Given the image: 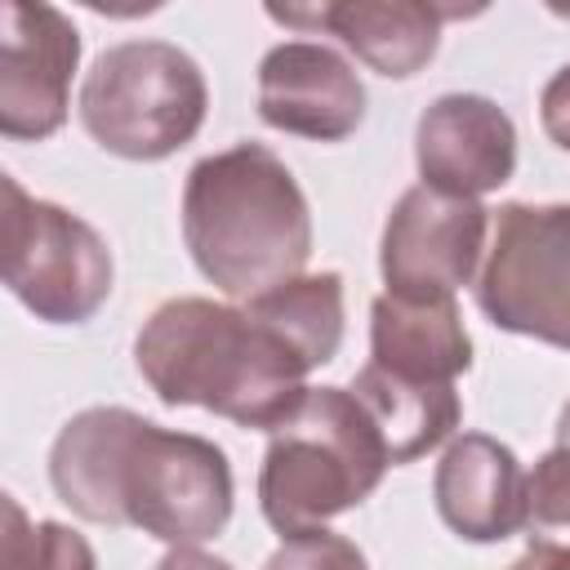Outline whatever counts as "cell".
Returning <instances> with one entry per match:
<instances>
[{"mask_svg":"<svg viewBox=\"0 0 570 570\" xmlns=\"http://www.w3.org/2000/svg\"><path fill=\"white\" fill-rule=\"evenodd\" d=\"M53 494L94 525H134L169 548H196L232 521V463L196 436L125 405H89L49 450Z\"/></svg>","mask_w":570,"mask_h":570,"instance_id":"obj_1","label":"cell"},{"mask_svg":"<svg viewBox=\"0 0 570 570\" xmlns=\"http://www.w3.org/2000/svg\"><path fill=\"white\" fill-rule=\"evenodd\" d=\"M134 365L165 405H200L236 428L276 432L307 401L312 365L249 307L214 298L160 303L138 338Z\"/></svg>","mask_w":570,"mask_h":570,"instance_id":"obj_2","label":"cell"},{"mask_svg":"<svg viewBox=\"0 0 570 570\" xmlns=\"http://www.w3.org/2000/svg\"><path fill=\"white\" fill-rule=\"evenodd\" d=\"M183 240L227 298H258L312 258V209L289 165L263 142H232L187 169Z\"/></svg>","mask_w":570,"mask_h":570,"instance_id":"obj_3","label":"cell"},{"mask_svg":"<svg viewBox=\"0 0 570 570\" xmlns=\"http://www.w3.org/2000/svg\"><path fill=\"white\" fill-rule=\"evenodd\" d=\"M387 468V441L352 387H312L298 414L267 441L258 508L281 539L321 530L365 503Z\"/></svg>","mask_w":570,"mask_h":570,"instance_id":"obj_4","label":"cell"},{"mask_svg":"<svg viewBox=\"0 0 570 570\" xmlns=\"http://www.w3.org/2000/svg\"><path fill=\"white\" fill-rule=\"evenodd\" d=\"M76 107L102 151L120 160H165L200 134L209 85L187 49L169 40H120L94 58Z\"/></svg>","mask_w":570,"mask_h":570,"instance_id":"obj_5","label":"cell"},{"mask_svg":"<svg viewBox=\"0 0 570 570\" xmlns=\"http://www.w3.org/2000/svg\"><path fill=\"white\" fill-rule=\"evenodd\" d=\"M4 187V249L0 272L9 294L49 325H85L111 298L116 263L107 240L71 209L27 196L18 178Z\"/></svg>","mask_w":570,"mask_h":570,"instance_id":"obj_6","label":"cell"},{"mask_svg":"<svg viewBox=\"0 0 570 570\" xmlns=\"http://www.w3.org/2000/svg\"><path fill=\"white\" fill-rule=\"evenodd\" d=\"M476 307L508 334L570 352V205L508 200L490 218Z\"/></svg>","mask_w":570,"mask_h":570,"instance_id":"obj_7","label":"cell"},{"mask_svg":"<svg viewBox=\"0 0 570 570\" xmlns=\"http://www.w3.org/2000/svg\"><path fill=\"white\" fill-rule=\"evenodd\" d=\"M490 209L468 196H445L428 183L401 191L383 223L379 272L383 294L396 298H454L476 276L485 254Z\"/></svg>","mask_w":570,"mask_h":570,"instance_id":"obj_8","label":"cell"},{"mask_svg":"<svg viewBox=\"0 0 570 570\" xmlns=\"http://www.w3.org/2000/svg\"><path fill=\"white\" fill-rule=\"evenodd\" d=\"M80 62L76 22L45 0L0 4V134L40 142L62 129Z\"/></svg>","mask_w":570,"mask_h":570,"instance_id":"obj_9","label":"cell"},{"mask_svg":"<svg viewBox=\"0 0 570 570\" xmlns=\"http://www.w3.org/2000/svg\"><path fill=\"white\" fill-rule=\"evenodd\" d=\"M258 116L294 138L343 142L365 120V85L338 49L321 40H285L258 62Z\"/></svg>","mask_w":570,"mask_h":570,"instance_id":"obj_10","label":"cell"},{"mask_svg":"<svg viewBox=\"0 0 570 570\" xmlns=\"http://www.w3.org/2000/svg\"><path fill=\"white\" fill-rule=\"evenodd\" d=\"M414 160L428 187L481 200L517 169V125L485 94H441L414 125Z\"/></svg>","mask_w":570,"mask_h":570,"instance_id":"obj_11","label":"cell"},{"mask_svg":"<svg viewBox=\"0 0 570 570\" xmlns=\"http://www.w3.org/2000/svg\"><path fill=\"white\" fill-rule=\"evenodd\" d=\"M463 9L428 4V0H338V4H267V18L303 31L338 36L370 71L405 80L436 58L441 22Z\"/></svg>","mask_w":570,"mask_h":570,"instance_id":"obj_12","label":"cell"},{"mask_svg":"<svg viewBox=\"0 0 570 570\" xmlns=\"http://www.w3.org/2000/svg\"><path fill=\"white\" fill-rule=\"evenodd\" d=\"M525 481L530 472L503 441L485 432H463L445 445L436 463L432 499L441 521L459 539L503 543L525 530Z\"/></svg>","mask_w":570,"mask_h":570,"instance_id":"obj_13","label":"cell"},{"mask_svg":"<svg viewBox=\"0 0 570 570\" xmlns=\"http://www.w3.org/2000/svg\"><path fill=\"white\" fill-rule=\"evenodd\" d=\"M370 361L410 383H454L472 365L459 303L379 294L370 307Z\"/></svg>","mask_w":570,"mask_h":570,"instance_id":"obj_14","label":"cell"},{"mask_svg":"<svg viewBox=\"0 0 570 570\" xmlns=\"http://www.w3.org/2000/svg\"><path fill=\"white\" fill-rule=\"evenodd\" d=\"M352 396L379 423L387 454H392V468L414 463L428 450H436L463 419V401H459L454 383H410V379L379 370L374 361H365L356 370Z\"/></svg>","mask_w":570,"mask_h":570,"instance_id":"obj_15","label":"cell"},{"mask_svg":"<svg viewBox=\"0 0 570 570\" xmlns=\"http://www.w3.org/2000/svg\"><path fill=\"white\" fill-rule=\"evenodd\" d=\"M249 316L272 325L312 370L334 361L343 343V276L338 272H312L294 276L258 298L245 303Z\"/></svg>","mask_w":570,"mask_h":570,"instance_id":"obj_16","label":"cell"},{"mask_svg":"<svg viewBox=\"0 0 570 570\" xmlns=\"http://www.w3.org/2000/svg\"><path fill=\"white\" fill-rule=\"evenodd\" d=\"M4 570H98L89 539L62 521H31L4 494Z\"/></svg>","mask_w":570,"mask_h":570,"instance_id":"obj_17","label":"cell"},{"mask_svg":"<svg viewBox=\"0 0 570 570\" xmlns=\"http://www.w3.org/2000/svg\"><path fill=\"white\" fill-rule=\"evenodd\" d=\"M530 543L570 548V445H552L525 481Z\"/></svg>","mask_w":570,"mask_h":570,"instance_id":"obj_18","label":"cell"},{"mask_svg":"<svg viewBox=\"0 0 570 570\" xmlns=\"http://www.w3.org/2000/svg\"><path fill=\"white\" fill-rule=\"evenodd\" d=\"M263 570H370L365 552L334 530H303V534H285L281 548L263 561Z\"/></svg>","mask_w":570,"mask_h":570,"instance_id":"obj_19","label":"cell"},{"mask_svg":"<svg viewBox=\"0 0 570 570\" xmlns=\"http://www.w3.org/2000/svg\"><path fill=\"white\" fill-rule=\"evenodd\" d=\"M539 120H543V134L561 151H570V62L543 85V94H539Z\"/></svg>","mask_w":570,"mask_h":570,"instance_id":"obj_20","label":"cell"},{"mask_svg":"<svg viewBox=\"0 0 570 570\" xmlns=\"http://www.w3.org/2000/svg\"><path fill=\"white\" fill-rule=\"evenodd\" d=\"M156 570H232V561H223V557H214L205 548H169L156 561Z\"/></svg>","mask_w":570,"mask_h":570,"instance_id":"obj_21","label":"cell"},{"mask_svg":"<svg viewBox=\"0 0 570 570\" xmlns=\"http://www.w3.org/2000/svg\"><path fill=\"white\" fill-rule=\"evenodd\" d=\"M508 570H570V548H552V543H530Z\"/></svg>","mask_w":570,"mask_h":570,"instance_id":"obj_22","label":"cell"},{"mask_svg":"<svg viewBox=\"0 0 570 570\" xmlns=\"http://www.w3.org/2000/svg\"><path fill=\"white\" fill-rule=\"evenodd\" d=\"M557 445H570V401H566V410L557 419Z\"/></svg>","mask_w":570,"mask_h":570,"instance_id":"obj_23","label":"cell"}]
</instances>
